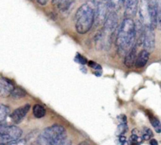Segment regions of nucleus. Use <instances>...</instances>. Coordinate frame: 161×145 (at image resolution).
Listing matches in <instances>:
<instances>
[{
  "label": "nucleus",
  "mask_w": 161,
  "mask_h": 145,
  "mask_svg": "<svg viewBox=\"0 0 161 145\" xmlns=\"http://www.w3.org/2000/svg\"><path fill=\"white\" fill-rule=\"evenodd\" d=\"M108 9L116 12L124 4V0H106Z\"/></svg>",
  "instance_id": "obj_16"
},
{
  "label": "nucleus",
  "mask_w": 161,
  "mask_h": 145,
  "mask_svg": "<svg viewBox=\"0 0 161 145\" xmlns=\"http://www.w3.org/2000/svg\"><path fill=\"white\" fill-rule=\"evenodd\" d=\"M14 89V86L9 79L0 78V97H7L10 96Z\"/></svg>",
  "instance_id": "obj_10"
},
{
  "label": "nucleus",
  "mask_w": 161,
  "mask_h": 145,
  "mask_svg": "<svg viewBox=\"0 0 161 145\" xmlns=\"http://www.w3.org/2000/svg\"><path fill=\"white\" fill-rule=\"evenodd\" d=\"M142 45L144 50L146 51L152 52L155 47V33L154 30L150 28H145L144 36H143Z\"/></svg>",
  "instance_id": "obj_6"
},
{
  "label": "nucleus",
  "mask_w": 161,
  "mask_h": 145,
  "mask_svg": "<svg viewBox=\"0 0 161 145\" xmlns=\"http://www.w3.org/2000/svg\"><path fill=\"white\" fill-rule=\"evenodd\" d=\"M32 112L34 115L36 119H41V118H43L44 116L47 114V111H46V108H44L42 105H39V104H36L34 105L32 108Z\"/></svg>",
  "instance_id": "obj_14"
},
{
  "label": "nucleus",
  "mask_w": 161,
  "mask_h": 145,
  "mask_svg": "<svg viewBox=\"0 0 161 145\" xmlns=\"http://www.w3.org/2000/svg\"><path fill=\"white\" fill-rule=\"evenodd\" d=\"M26 92L24 89L20 87H14V90L13 92L11 93L10 96L13 97L14 99H20L23 98L26 96Z\"/></svg>",
  "instance_id": "obj_20"
},
{
  "label": "nucleus",
  "mask_w": 161,
  "mask_h": 145,
  "mask_svg": "<svg viewBox=\"0 0 161 145\" xmlns=\"http://www.w3.org/2000/svg\"><path fill=\"white\" fill-rule=\"evenodd\" d=\"M149 60V53L146 50H142V51H140L138 53V54L137 55L136 60H135V65L137 68H142L145 66L146 65V64L148 63Z\"/></svg>",
  "instance_id": "obj_11"
},
{
  "label": "nucleus",
  "mask_w": 161,
  "mask_h": 145,
  "mask_svg": "<svg viewBox=\"0 0 161 145\" xmlns=\"http://www.w3.org/2000/svg\"><path fill=\"white\" fill-rule=\"evenodd\" d=\"M138 0H124V5L125 7L124 16L125 18H131L135 17L138 9Z\"/></svg>",
  "instance_id": "obj_9"
},
{
  "label": "nucleus",
  "mask_w": 161,
  "mask_h": 145,
  "mask_svg": "<svg viewBox=\"0 0 161 145\" xmlns=\"http://www.w3.org/2000/svg\"><path fill=\"white\" fill-rule=\"evenodd\" d=\"M75 30L80 35L87 33L92 28L95 20V8L87 3L82 5L75 15Z\"/></svg>",
  "instance_id": "obj_3"
},
{
  "label": "nucleus",
  "mask_w": 161,
  "mask_h": 145,
  "mask_svg": "<svg viewBox=\"0 0 161 145\" xmlns=\"http://www.w3.org/2000/svg\"><path fill=\"white\" fill-rule=\"evenodd\" d=\"M138 46H137L135 43L133 47L126 54L125 60H124V64H125V65L127 67H130L133 66V64H135V60H136L137 57V50H138Z\"/></svg>",
  "instance_id": "obj_12"
},
{
  "label": "nucleus",
  "mask_w": 161,
  "mask_h": 145,
  "mask_svg": "<svg viewBox=\"0 0 161 145\" xmlns=\"http://www.w3.org/2000/svg\"><path fill=\"white\" fill-rule=\"evenodd\" d=\"M30 108H31V105L29 104H26L23 106L16 108L9 115L12 122H14L15 124H18L21 122V121L25 119V116L28 113Z\"/></svg>",
  "instance_id": "obj_7"
},
{
  "label": "nucleus",
  "mask_w": 161,
  "mask_h": 145,
  "mask_svg": "<svg viewBox=\"0 0 161 145\" xmlns=\"http://www.w3.org/2000/svg\"><path fill=\"white\" fill-rule=\"evenodd\" d=\"M119 141L121 145H128V142L127 141V138L125 137L124 135L123 136H119Z\"/></svg>",
  "instance_id": "obj_25"
},
{
  "label": "nucleus",
  "mask_w": 161,
  "mask_h": 145,
  "mask_svg": "<svg viewBox=\"0 0 161 145\" xmlns=\"http://www.w3.org/2000/svg\"><path fill=\"white\" fill-rule=\"evenodd\" d=\"M149 121H150L151 125L153 126V129L157 133H161V122L160 121L157 119V117L153 116V115H149Z\"/></svg>",
  "instance_id": "obj_18"
},
{
  "label": "nucleus",
  "mask_w": 161,
  "mask_h": 145,
  "mask_svg": "<svg viewBox=\"0 0 161 145\" xmlns=\"http://www.w3.org/2000/svg\"><path fill=\"white\" fill-rule=\"evenodd\" d=\"M143 141L142 136L138 134V131L137 130H133L132 134L130 137V145H140Z\"/></svg>",
  "instance_id": "obj_15"
},
{
  "label": "nucleus",
  "mask_w": 161,
  "mask_h": 145,
  "mask_svg": "<svg viewBox=\"0 0 161 145\" xmlns=\"http://www.w3.org/2000/svg\"><path fill=\"white\" fill-rule=\"evenodd\" d=\"M67 140V131L63 126L53 125L44 129L38 138L39 145H62Z\"/></svg>",
  "instance_id": "obj_4"
},
{
  "label": "nucleus",
  "mask_w": 161,
  "mask_h": 145,
  "mask_svg": "<svg viewBox=\"0 0 161 145\" xmlns=\"http://www.w3.org/2000/svg\"><path fill=\"white\" fill-rule=\"evenodd\" d=\"M149 144H150V145H158V142L156 139H151L150 141H149Z\"/></svg>",
  "instance_id": "obj_29"
},
{
  "label": "nucleus",
  "mask_w": 161,
  "mask_h": 145,
  "mask_svg": "<svg viewBox=\"0 0 161 145\" xmlns=\"http://www.w3.org/2000/svg\"><path fill=\"white\" fill-rule=\"evenodd\" d=\"M88 65H89V67H91V68H93L94 71H95L94 74H95L97 76H100V75H102V67H101L100 64H97V63L94 62V61H88Z\"/></svg>",
  "instance_id": "obj_21"
},
{
  "label": "nucleus",
  "mask_w": 161,
  "mask_h": 145,
  "mask_svg": "<svg viewBox=\"0 0 161 145\" xmlns=\"http://www.w3.org/2000/svg\"><path fill=\"white\" fill-rule=\"evenodd\" d=\"M158 0H140L139 13L140 22L145 28L155 29L158 24Z\"/></svg>",
  "instance_id": "obj_2"
},
{
  "label": "nucleus",
  "mask_w": 161,
  "mask_h": 145,
  "mask_svg": "<svg viewBox=\"0 0 161 145\" xmlns=\"http://www.w3.org/2000/svg\"><path fill=\"white\" fill-rule=\"evenodd\" d=\"M158 24H160L161 28V3L160 6L159 7V12H158Z\"/></svg>",
  "instance_id": "obj_27"
},
{
  "label": "nucleus",
  "mask_w": 161,
  "mask_h": 145,
  "mask_svg": "<svg viewBox=\"0 0 161 145\" xmlns=\"http://www.w3.org/2000/svg\"><path fill=\"white\" fill-rule=\"evenodd\" d=\"M78 145H91V144H90V143L88 142V141H82V142H80Z\"/></svg>",
  "instance_id": "obj_30"
},
{
  "label": "nucleus",
  "mask_w": 161,
  "mask_h": 145,
  "mask_svg": "<svg viewBox=\"0 0 161 145\" xmlns=\"http://www.w3.org/2000/svg\"><path fill=\"white\" fill-rule=\"evenodd\" d=\"M108 5L105 1L98 2L97 8L95 9V20L97 24H104L108 15Z\"/></svg>",
  "instance_id": "obj_8"
},
{
  "label": "nucleus",
  "mask_w": 161,
  "mask_h": 145,
  "mask_svg": "<svg viewBox=\"0 0 161 145\" xmlns=\"http://www.w3.org/2000/svg\"><path fill=\"white\" fill-rule=\"evenodd\" d=\"M6 126H7V125H6V124H5L4 122H3V123L0 124V138H1L2 135H3V132H4L5 128H6Z\"/></svg>",
  "instance_id": "obj_26"
},
{
  "label": "nucleus",
  "mask_w": 161,
  "mask_h": 145,
  "mask_svg": "<svg viewBox=\"0 0 161 145\" xmlns=\"http://www.w3.org/2000/svg\"><path fill=\"white\" fill-rule=\"evenodd\" d=\"M75 62L79 63V64H81V65H85V64H86V62H87V60H86L84 56H82L81 54H80V53H77L76 54V56H75Z\"/></svg>",
  "instance_id": "obj_23"
},
{
  "label": "nucleus",
  "mask_w": 161,
  "mask_h": 145,
  "mask_svg": "<svg viewBox=\"0 0 161 145\" xmlns=\"http://www.w3.org/2000/svg\"><path fill=\"white\" fill-rule=\"evenodd\" d=\"M9 115V108L6 105L0 104V124L3 123Z\"/></svg>",
  "instance_id": "obj_19"
},
{
  "label": "nucleus",
  "mask_w": 161,
  "mask_h": 145,
  "mask_svg": "<svg viewBox=\"0 0 161 145\" xmlns=\"http://www.w3.org/2000/svg\"><path fill=\"white\" fill-rule=\"evenodd\" d=\"M22 133L23 132L21 129L17 127V126L7 125L0 138V144H7L13 141H18L21 137Z\"/></svg>",
  "instance_id": "obj_5"
},
{
  "label": "nucleus",
  "mask_w": 161,
  "mask_h": 145,
  "mask_svg": "<svg viewBox=\"0 0 161 145\" xmlns=\"http://www.w3.org/2000/svg\"><path fill=\"white\" fill-rule=\"evenodd\" d=\"M72 3V0H52V4L57 5L61 10H65L69 7Z\"/></svg>",
  "instance_id": "obj_17"
},
{
  "label": "nucleus",
  "mask_w": 161,
  "mask_h": 145,
  "mask_svg": "<svg viewBox=\"0 0 161 145\" xmlns=\"http://www.w3.org/2000/svg\"><path fill=\"white\" fill-rule=\"evenodd\" d=\"M136 39L135 23L131 18H124L119 26L116 38V46L120 54H127L133 47Z\"/></svg>",
  "instance_id": "obj_1"
},
{
  "label": "nucleus",
  "mask_w": 161,
  "mask_h": 145,
  "mask_svg": "<svg viewBox=\"0 0 161 145\" xmlns=\"http://www.w3.org/2000/svg\"><path fill=\"white\" fill-rule=\"evenodd\" d=\"M62 145H72V142L69 140H66L64 143H63Z\"/></svg>",
  "instance_id": "obj_31"
},
{
  "label": "nucleus",
  "mask_w": 161,
  "mask_h": 145,
  "mask_svg": "<svg viewBox=\"0 0 161 145\" xmlns=\"http://www.w3.org/2000/svg\"><path fill=\"white\" fill-rule=\"evenodd\" d=\"M38 3L40 4L41 6H45L47 3H48L49 0H37Z\"/></svg>",
  "instance_id": "obj_28"
},
{
  "label": "nucleus",
  "mask_w": 161,
  "mask_h": 145,
  "mask_svg": "<svg viewBox=\"0 0 161 145\" xmlns=\"http://www.w3.org/2000/svg\"><path fill=\"white\" fill-rule=\"evenodd\" d=\"M117 119L119 120V125L117 127V135L118 136H123L125 134L128 130V127H127V117L124 115H121Z\"/></svg>",
  "instance_id": "obj_13"
},
{
  "label": "nucleus",
  "mask_w": 161,
  "mask_h": 145,
  "mask_svg": "<svg viewBox=\"0 0 161 145\" xmlns=\"http://www.w3.org/2000/svg\"><path fill=\"white\" fill-rule=\"evenodd\" d=\"M153 137V133L152 130L148 127H145L142 134V138L143 141H149V140L152 139Z\"/></svg>",
  "instance_id": "obj_22"
},
{
  "label": "nucleus",
  "mask_w": 161,
  "mask_h": 145,
  "mask_svg": "<svg viewBox=\"0 0 161 145\" xmlns=\"http://www.w3.org/2000/svg\"><path fill=\"white\" fill-rule=\"evenodd\" d=\"M0 145H27V143L25 140L20 139L18 141H13V142L7 143V144H0Z\"/></svg>",
  "instance_id": "obj_24"
}]
</instances>
